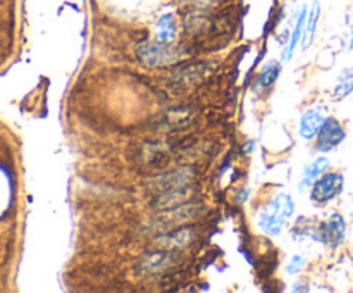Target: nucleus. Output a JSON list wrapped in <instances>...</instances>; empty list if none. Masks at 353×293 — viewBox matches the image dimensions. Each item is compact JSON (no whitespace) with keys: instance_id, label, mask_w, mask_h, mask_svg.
<instances>
[{"instance_id":"15","label":"nucleus","mask_w":353,"mask_h":293,"mask_svg":"<svg viewBox=\"0 0 353 293\" xmlns=\"http://www.w3.org/2000/svg\"><path fill=\"white\" fill-rule=\"evenodd\" d=\"M352 92H353V68L348 69L347 72H343V74L340 76L336 88H334V97H336V99H345V97L350 95Z\"/></svg>"},{"instance_id":"11","label":"nucleus","mask_w":353,"mask_h":293,"mask_svg":"<svg viewBox=\"0 0 353 293\" xmlns=\"http://www.w3.org/2000/svg\"><path fill=\"white\" fill-rule=\"evenodd\" d=\"M155 34H157V40L162 41V43H171V41H174L176 21L171 12L164 14V16L159 19L157 28H155Z\"/></svg>"},{"instance_id":"1","label":"nucleus","mask_w":353,"mask_h":293,"mask_svg":"<svg viewBox=\"0 0 353 293\" xmlns=\"http://www.w3.org/2000/svg\"><path fill=\"white\" fill-rule=\"evenodd\" d=\"M293 212H295V203H293L292 195L290 193H279L259 214V226L264 233L271 234V236H278L286 221L293 216Z\"/></svg>"},{"instance_id":"14","label":"nucleus","mask_w":353,"mask_h":293,"mask_svg":"<svg viewBox=\"0 0 353 293\" xmlns=\"http://www.w3.org/2000/svg\"><path fill=\"white\" fill-rule=\"evenodd\" d=\"M279 76V64L278 62H269L264 69L261 71V76H259V86L262 90L271 88L272 85L276 83Z\"/></svg>"},{"instance_id":"10","label":"nucleus","mask_w":353,"mask_h":293,"mask_svg":"<svg viewBox=\"0 0 353 293\" xmlns=\"http://www.w3.org/2000/svg\"><path fill=\"white\" fill-rule=\"evenodd\" d=\"M172 265V259L168 255V250H162L159 254H152L147 255V257L141 259L140 262V269H143L145 272H162V271H168L169 267Z\"/></svg>"},{"instance_id":"8","label":"nucleus","mask_w":353,"mask_h":293,"mask_svg":"<svg viewBox=\"0 0 353 293\" xmlns=\"http://www.w3.org/2000/svg\"><path fill=\"white\" fill-rule=\"evenodd\" d=\"M326 117H324V109L316 107V109H309L300 119V134L305 140H312L317 133H319L321 126L324 124Z\"/></svg>"},{"instance_id":"6","label":"nucleus","mask_w":353,"mask_h":293,"mask_svg":"<svg viewBox=\"0 0 353 293\" xmlns=\"http://www.w3.org/2000/svg\"><path fill=\"white\" fill-rule=\"evenodd\" d=\"M193 231L192 228H179V230H172L171 233L164 234L157 240V245L162 250L174 252V250H183V248L188 247L193 240Z\"/></svg>"},{"instance_id":"3","label":"nucleus","mask_w":353,"mask_h":293,"mask_svg":"<svg viewBox=\"0 0 353 293\" xmlns=\"http://www.w3.org/2000/svg\"><path fill=\"white\" fill-rule=\"evenodd\" d=\"M345 188V178L340 172H326L314 181L310 199L317 205H324L330 200L336 199Z\"/></svg>"},{"instance_id":"16","label":"nucleus","mask_w":353,"mask_h":293,"mask_svg":"<svg viewBox=\"0 0 353 293\" xmlns=\"http://www.w3.org/2000/svg\"><path fill=\"white\" fill-rule=\"evenodd\" d=\"M307 259L303 257V255H295V257H292V261H290L288 264V272L290 274H295V272L302 271V267L305 265Z\"/></svg>"},{"instance_id":"18","label":"nucleus","mask_w":353,"mask_h":293,"mask_svg":"<svg viewBox=\"0 0 353 293\" xmlns=\"http://www.w3.org/2000/svg\"><path fill=\"white\" fill-rule=\"evenodd\" d=\"M350 28H352V31H350V48H353V21H352Z\"/></svg>"},{"instance_id":"2","label":"nucleus","mask_w":353,"mask_h":293,"mask_svg":"<svg viewBox=\"0 0 353 293\" xmlns=\"http://www.w3.org/2000/svg\"><path fill=\"white\" fill-rule=\"evenodd\" d=\"M137 55L141 62L147 65H168L181 57V50L169 47V43L154 41V43H143L137 48Z\"/></svg>"},{"instance_id":"12","label":"nucleus","mask_w":353,"mask_h":293,"mask_svg":"<svg viewBox=\"0 0 353 293\" xmlns=\"http://www.w3.org/2000/svg\"><path fill=\"white\" fill-rule=\"evenodd\" d=\"M307 17H309V12H307V7H303L302 12H300V16H299V21H296V26H295V31H293V34H292V40H290V45L286 47L285 54H283V59H285V61L292 59L293 50H295L296 45H299V41H300V38H302L303 28L307 26Z\"/></svg>"},{"instance_id":"9","label":"nucleus","mask_w":353,"mask_h":293,"mask_svg":"<svg viewBox=\"0 0 353 293\" xmlns=\"http://www.w3.org/2000/svg\"><path fill=\"white\" fill-rule=\"evenodd\" d=\"M327 168H330V161H327L326 157H319L314 162H310L305 168V171H303L302 179H300V190L312 188L314 181H316L319 176H323L324 172L327 171Z\"/></svg>"},{"instance_id":"13","label":"nucleus","mask_w":353,"mask_h":293,"mask_svg":"<svg viewBox=\"0 0 353 293\" xmlns=\"http://www.w3.org/2000/svg\"><path fill=\"white\" fill-rule=\"evenodd\" d=\"M319 16H321V6H319V0H316V2H314L312 10H310L309 17H307V33H305V41H303V45H302L303 48H309L310 45H312Z\"/></svg>"},{"instance_id":"17","label":"nucleus","mask_w":353,"mask_h":293,"mask_svg":"<svg viewBox=\"0 0 353 293\" xmlns=\"http://www.w3.org/2000/svg\"><path fill=\"white\" fill-rule=\"evenodd\" d=\"M190 2L195 3V6H199V7H210V6H214L217 0H190Z\"/></svg>"},{"instance_id":"5","label":"nucleus","mask_w":353,"mask_h":293,"mask_svg":"<svg viewBox=\"0 0 353 293\" xmlns=\"http://www.w3.org/2000/svg\"><path fill=\"white\" fill-rule=\"evenodd\" d=\"M195 190L190 185H181V186H172V188L165 190L161 196L157 199L155 205L159 209H174V207L186 203L193 196Z\"/></svg>"},{"instance_id":"4","label":"nucleus","mask_w":353,"mask_h":293,"mask_svg":"<svg viewBox=\"0 0 353 293\" xmlns=\"http://www.w3.org/2000/svg\"><path fill=\"white\" fill-rule=\"evenodd\" d=\"M345 140V130L336 117H326L317 133L316 148L319 152H330Z\"/></svg>"},{"instance_id":"7","label":"nucleus","mask_w":353,"mask_h":293,"mask_svg":"<svg viewBox=\"0 0 353 293\" xmlns=\"http://www.w3.org/2000/svg\"><path fill=\"white\" fill-rule=\"evenodd\" d=\"M345 234H347V224L341 214H331L326 226L323 228V241L331 243L333 248H338L345 241Z\"/></svg>"}]
</instances>
